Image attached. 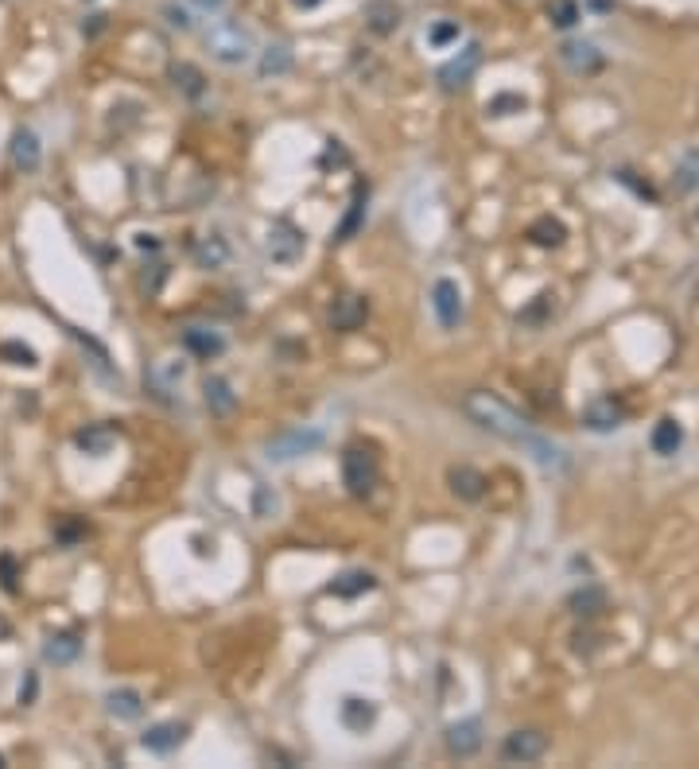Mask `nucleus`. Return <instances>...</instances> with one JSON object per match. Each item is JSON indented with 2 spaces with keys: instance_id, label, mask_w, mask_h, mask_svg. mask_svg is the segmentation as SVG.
I'll return each mask as SVG.
<instances>
[{
  "instance_id": "nucleus-1",
  "label": "nucleus",
  "mask_w": 699,
  "mask_h": 769,
  "mask_svg": "<svg viewBox=\"0 0 699 769\" xmlns=\"http://www.w3.org/2000/svg\"><path fill=\"white\" fill-rule=\"evenodd\" d=\"M462 412L471 416L478 427H486V432H494L501 439L517 443V447H525V455L540 466V471L564 474L567 466H572V455H567V447H560V443L548 439V436H540L536 427H533V420L517 412L513 404H505L498 393L474 389V393L462 397Z\"/></svg>"
},
{
  "instance_id": "nucleus-2",
  "label": "nucleus",
  "mask_w": 699,
  "mask_h": 769,
  "mask_svg": "<svg viewBox=\"0 0 699 769\" xmlns=\"http://www.w3.org/2000/svg\"><path fill=\"white\" fill-rule=\"evenodd\" d=\"M206 51H210V59L226 62V67H241V62H249L256 55V39L238 20H218L206 32Z\"/></svg>"
},
{
  "instance_id": "nucleus-3",
  "label": "nucleus",
  "mask_w": 699,
  "mask_h": 769,
  "mask_svg": "<svg viewBox=\"0 0 699 769\" xmlns=\"http://www.w3.org/2000/svg\"><path fill=\"white\" fill-rule=\"evenodd\" d=\"M265 253H268L272 265H280V268L300 265L303 253H307V233H303L300 226H292L288 218L272 221V226H268V238H265Z\"/></svg>"
},
{
  "instance_id": "nucleus-4",
  "label": "nucleus",
  "mask_w": 699,
  "mask_h": 769,
  "mask_svg": "<svg viewBox=\"0 0 699 769\" xmlns=\"http://www.w3.org/2000/svg\"><path fill=\"white\" fill-rule=\"evenodd\" d=\"M342 482L354 498H369L377 486V455L366 447H346L342 455Z\"/></svg>"
},
{
  "instance_id": "nucleus-5",
  "label": "nucleus",
  "mask_w": 699,
  "mask_h": 769,
  "mask_svg": "<svg viewBox=\"0 0 699 769\" xmlns=\"http://www.w3.org/2000/svg\"><path fill=\"white\" fill-rule=\"evenodd\" d=\"M322 427H292V432H284L276 436L265 447V455L272 463H292V459H300V455H311L315 447H322Z\"/></svg>"
},
{
  "instance_id": "nucleus-6",
  "label": "nucleus",
  "mask_w": 699,
  "mask_h": 769,
  "mask_svg": "<svg viewBox=\"0 0 699 769\" xmlns=\"http://www.w3.org/2000/svg\"><path fill=\"white\" fill-rule=\"evenodd\" d=\"M478 67H482V43H466L459 55L439 70V86H443L447 94H459V89L471 86V78H474Z\"/></svg>"
},
{
  "instance_id": "nucleus-7",
  "label": "nucleus",
  "mask_w": 699,
  "mask_h": 769,
  "mask_svg": "<svg viewBox=\"0 0 699 769\" xmlns=\"http://www.w3.org/2000/svg\"><path fill=\"white\" fill-rule=\"evenodd\" d=\"M432 311H435V319H439V327H459L462 323V288L455 280H435V288H432Z\"/></svg>"
},
{
  "instance_id": "nucleus-8",
  "label": "nucleus",
  "mask_w": 699,
  "mask_h": 769,
  "mask_svg": "<svg viewBox=\"0 0 699 769\" xmlns=\"http://www.w3.org/2000/svg\"><path fill=\"white\" fill-rule=\"evenodd\" d=\"M544 750H548V738H544L540 731H513L509 738L501 742V758L505 762H536L544 758Z\"/></svg>"
},
{
  "instance_id": "nucleus-9",
  "label": "nucleus",
  "mask_w": 699,
  "mask_h": 769,
  "mask_svg": "<svg viewBox=\"0 0 699 769\" xmlns=\"http://www.w3.org/2000/svg\"><path fill=\"white\" fill-rule=\"evenodd\" d=\"M183 377H187V366L183 361H175V358H163V361H155V366L148 370V389L160 400H172L179 393V385H183Z\"/></svg>"
},
{
  "instance_id": "nucleus-10",
  "label": "nucleus",
  "mask_w": 699,
  "mask_h": 769,
  "mask_svg": "<svg viewBox=\"0 0 699 769\" xmlns=\"http://www.w3.org/2000/svg\"><path fill=\"white\" fill-rule=\"evenodd\" d=\"M560 59H564V67L572 70V74H594V70H602V51L587 43V39H572V43H564L560 47Z\"/></svg>"
},
{
  "instance_id": "nucleus-11",
  "label": "nucleus",
  "mask_w": 699,
  "mask_h": 769,
  "mask_svg": "<svg viewBox=\"0 0 699 769\" xmlns=\"http://www.w3.org/2000/svg\"><path fill=\"white\" fill-rule=\"evenodd\" d=\"M183 738H187V723H155L140 735V746L152 754H172L183 746Z\"/></svg>"
},
{
  "instance_id": "nucleus-12",
  "label": "nucleus",
  "mask_w": 699,
  "mask_h": 769,
  "mask_svg": "<svg viewBox=\"0 0 699 769\" xmlns=\"http://www.w3.org/2000/svg\"><path fill=\"white\" fill-rule=\"evenodd\" d=\"M366 315H369L366 299H361V295H342V299H334V307H331V327L350 334V331H358L361 323H366Z\"/></svg>"
},
{
  "instance_id": "nucleus-13",
  "label": "nucleus",
  "mask_w": 699,
  "mask_h": 769,
  "mask_svg": "<svg viewBox=\"0 0 699 769\" xmlns=\"http://www.w3.org/2000/svg\"><path fill=\"white\" fill-rule=\"evenodd\" d=\"M443 742H447V750L451 754H459V758H471V754L482 746V723L478 719H462V723H451L447 727V735H443Z\"/></svg>"
},
{
  "instance_id": "nucleus-14",
  "label": "nucleus",
  "mask_w": 699,
  "mask_h": 769,
  "mask_svg": "<svg viewBox=\"0 0 699 769\" xmlns=\"http://www.w3.org/2000/svg\"><path fill=\"white\" fill-rule=\"evenodd\" d=\"M582 424H587L591 432H614L621 424V404L614 397H594L587 408H582Z\"/></svg>"
},
{
  "instance_id": "nucleus-15",
  "label": "nucleus",
  "mask_w": 699,
  "mask_h": 769,
  "mask_svg": "<svg viewBox=\"0 0 699 769\" xmlns=\"http://www.w3.org/2000/svg\"><path fill=\"white\" fill-rule=\"evenodd\" d=\"M8 152H12V164H16L20 172H35L39 160H43V148H39V136L32 133V128H16Z\"/></svg>"
},
{
  "instance_id": "nucleus-16",
  "label": "nucleus",
  "mask_w": 699,
  "mask_h": 769,
  "mask_svg": "<svg viewBox=\"0 0 699 769\" xmlns=\"http://www.w3.org/2000/svg\"><path fill=\"white\" fill-rule=\"evenodd\" d=\"M366 23H369V32H377V35H393L400 28V5L396 0H366Z\"/></svg>"
},
{
  "instance_id": "nucleus-17",
  "label": "nucleus",
  "mask_w": 699,
  "mask_h": 769,
  "mask_svg": "<svg viewBox=\"0 0 699 769\" xmlns=\"http://www.w3.org/2000/svg\"><path fill=\"white\" fill-rule=\"evenodd\" d=\"M447 482H451V490L459 493L462 502H478L486 493V474L482 471H474V466H451V474H447Z\"/></svg>"
},
{
  "instance_id": "nucleus-18",
  "label": "nucleus",
  "mask_w": 699,
  "mask_h": 769,
  "mask_svg": "<svg viewBox=\"0 0 699 769\" xmlns=\"http://www.w3.org/2000/svg\"><path fill=\"white\" fill-rule=\"evenodd\" d=\"M183 346L191 350L194 358H218L226 350V338L218 334L214 327H187L183 331Z\"/></svg>"
},
{
  "instance_id": "nucleus-19",
  "label": "nucleus",
  "mask_w": 699,
  "mask_h": 769,
  "mask_svg": "<svg viewBox=\"0 0 699 769\" xmlns=\"http://www.w3.org/2000/svg\"><path fill=\"white\" fill-rule=\"evenodd\" d=\"M82 653V637L78 633H51L43 642V661L51 664H74Z\"/></svg>"
},
{
  "instance_id": "nucleus-20",
  "label": "nucleus",
  "mask_w": 699,
  "mask_h": 769,
  "mask_svg": "<svg viewBox=\"0 0 699 769\" xmlns=\"http://www.w3.org/2000/svg\"><path fill=\"white\" fill-rule=\"evenodd\" d=\"M106 711L113 715V719L133 723V719L144 715V699H140V692H133V688H116V692L106 696Z\"/></svg>"
},
{
  "instance_id": "nucleus-21",
  "label": "nucleus",
  "mask_w": 699,
  "mask_h": 769,
  "mask_svg": "<svg viewBox=\"0 0 699 769\" xmlns=\"http://www.w3.org/2000/svg\"><path fill=\"white\" fill-rule=\"evenodd\" d=\"M202 397H206V408H210L214 416H229L233 404H238V393L229 389L226 377H206V381H202Z\"/></svg>"
},
{
  "instance_id": "nucleus-22",
  "label": "nucleus",
  "mask_w": 699,
  "mask_h": 769,
  "mask_svg": "<svg viewBox=\"0 0 699 769\" xmlns=\"http://www.w3.org/2000/svg\"><path fill=\"white\" fill-rule=\"evenodd\" d=\"M113 427L109 424H86L82 432L74 436V443H78V451H86V455H109V447H113Z\"/></svg>"
},
{
  "instance_id": "nucleus-23",
  "label": "nucleus",
  "mask_w": 699,
  "mask_h": 769,
  "mask_svg": "<svg viewBox=\"0 0 699 769\" xmlns=\"http://www.w3.org/2000/svg\"><path fill=\"white\" fill-rule=\"evenodd\" d=\"M366 202H369V187H358V194H354V202H350L346 218L339 221V230H334V241H350V238H354V233L361 230V221H366Z\"/></svg>"
},
{
  "instance_id": "nucleus-24",
  "label": "nucleus",
  "mask_w": 699,
  "mask_h": 769,
  "mask_svg": "<svg viewBox=\"0 0 699 769\" xmlns=\"http://www.w3.org/2000/svg\"><path fill=\"white\" fill-rule=\"evenodd\" d=\"M226 260H229V245H226V238H218V233H210V238H202L194 245V265L199 268H222Z\"/></svg>"
},
{
  "instance_id": "nucleus-25",
  "label": "nucleus",
  "mask_w": 699,
  "mask_h": 769,
  "mask_svg": "<svg viewBox=\"0 0 699 769\" xmlns=\"http://www.w3.org/2000/svg\"><path fill=\"white\" fill-rule=\"evenodd\" d=\"M373 719H377V708L369 699H358V696L342 699V723L350 731H366V727H373Z\"/></svg>"
},
{
  "instance_id": "nucleus-26",
  "label": "nucleus",
  "mask_w": 699,
  "mask_h": 769,
  "mask_svg": "<svg viewBox=\"0 0 699 769\" xmlns=\"http://www.w3.org/2000/svg\"><path fill=\"white\" fill-rule=\"evenodd\" d=\"M377 586V579L369 576V571H342L339 579L331 583V595H339V598H354V595H366Z\"/></svg>"
},
{
  "instance_id": "nucleus-27",
  "label": "nucleus",
  "mask_w": 699,
  "mask_h": 769,
  "mask_svg": "<svg viewBox=\"0 0 699 769\" xmlns=\"http://www.w3.org/2000/svg\"><path fill=\"white\" fill-rule=\"evenodd\" d=\"M172 82H175V89H183L187 98L206 94V78L199 67H191V62H172Z\"/></svg>"
},
{
  "instance_id": "nucleus-28",
  "label": "nucleus",
  "mask_w": 699,
  "mask_h": 769,
  "mask_svg": "<svg viewBox=\"0 0 699 769\" xmlns=\"http://www.w3.org/2000/svg\"><path fill=\"white\" fill-rule=\"evenodd\" d=\"M292 62H295V55H292V47H288V43H272V47H265V51H261V74H265V78L288 74V70H292Z\"/></svg>"
},
{
  "instance_id": "nucleus-29",
  "label": "nucleus",
  "mask_w": 699,
  "mask_h": 769,
  "mask_svg": "<svg viewBox=\"0 0 699 769\" xmlns=\"http://www.w3.org/2000/svg\"><path fill=\"white\" fill-rule=\"evenodd\" d=\"M649 443H653V451H657V455H676V451H680V443H684V427H680L676 420H660V424L653 427Z\"/></svg>"
},
{
  "instance_id": "nucleus-30",
  "label": "nucleus",
  "mask_w": 699,
  "mask_h": 769,
  "mask_svg": "<svg viewBox=\"0 0 699 769\" xmlns=\"http://www.w3.org/2000/svg\"><path fill=\"white\" fill-rule=\"evenodd\" d=\"M528 238H533V245H540V249H552V245H560L567 238V230L560 218H536L533 226H528Z\"/></svg>"
},
{
  "instance_id": "nucleus-31",
  "label": "nucleus",
  "mask_w": 699,
  "mask_h": 769,
  "mask_svg": "<svg viewBox=\"0 0 699 769\" xmlns=\"http://www.w3.org/2000/svg\"><path fill=\"white\" fill-rule=\"evenodd\" d=\"M602 606H606V595L599 591V586H587V591H575L572 595V610L582 618H594V614H602Z\"/></svg>"
},
{
  "instance_id": "nucleus-32",
  "label": "nucleus",
  "mask_w": 699,
  "mask_h": 769,
  "mask_svg": "<svg viewBox=\"0 0 699 769\" xmlns=\"http://www.w3.org/2000/svg\"><path fill=\"white\" fill-rule=\"evenodd\" d=\"M676 191H695L699 187V152H688L684 160L676 164V175H672Z\"/></svg>"
},
{
  "instance_id": "nucleus-33",
  "label": "nucleus",
  "mask_w": 699,
  "mask_h": 769,
  "mask_svg": "<svg viewBox=\"0 0 699 769\" xmlns=\"http://www.w3.org/2000/svg\"><path fill=\"white\" fill-rule=\"evenodd\" d=\"M579 16H582V12H579L575 0H552V8H548V20L555 23V28H564V32L575 28Z\"/></svg>"
},
{
  "instance_id": "nucleus-34",
  "label": "nucleus",
  "mask_w": 699,
  "mask_h": 769,
  "mask_svg": "<svg viewBox=\"0 0 699 769\" xmlns=\"http://www.w3.org/2000/svg\"><path fill=\"white\" fill-rule=\"evenodd\" d=\"M459 35H462L459 20H439V23L427 28V43H432V47H451V43H459Z\"/></svg>"
},
{
  "instance_id": "nucleus-35",
  "label": "nucleus",
  "mask_w": 699,
  "mask_h": 769,
  "mask_svg": "<svg viewBox=\"0 0 699 769\" xmlns=\"http://www.w3.org/2000/svg\"><path fill=\"white\" fill-rule=\"evenodd\" d=\"M0 358H5L8 366H39L35 350L23 346V342H0Z\"/></svg>"
},
{
  "instance_id": "nucleus-36",
  "label": "nucleus",
  "mask_w": 699,
  "mask_h": 769,
  "mask_svg": "<svg viewBox=\"0 0 699 769\" xmlns=\"http://www.w3.org/2000/svg\"><path fill=\"white\" fill-rule=\"evenodd\" d=\"M525 106H528V101L521 94H498V98L486 101V113L489 117H509V113H521Z\"/></svg>"
},
{
  "instance_id": "nucleus-37",
  "label": "nucleus",
  "mask_w": 699,
  "mask_h": 769,
  "mask_svg": "<svg viewBox=\"0 0 699 769\" xmlns=\"http://www.w3.org/2000/svg\"><path fill=\"white\" fill-rule=\"evenodd\" d=\"M16 579H20V564H16V556H12V552H5V556H0V586H5L8 595H16V586H20Z\"/></svg>"
},
{
  "instance_id": "nucleus-38",
  "label": "nucleus",
  "mask_w": 699,
  "mask_h": 769,
  "mask_svg": "<svg viewBox=\"0 0 699 769\" xmlns=\"http://www.w3.org/2000/svg\"><path fill=\"white\" fill-rule=\"evenodd\" d=\"M280 510V498L268 493V486H256V517H272Z\"/></svg>"
},
{
  "instance_id": "nucleus-39",
  "label": "nucleus",
  "mask_w": 699,
  "mask_h": 769,
  "mask_svg": "<svg viewBox=\"0 0 699 769\" xmlns=\"http://www.w3.org/2000/svg\"><path fill=\"white\" fill-rule=\"evenodd\" d=\"M163 12H167V23H172V28H183V32L191 28V20H187V12H179L175 5H167Z\"/></svg>"
},
{
  "instance_id": "nucleus-40",
  "label": "nucleus",
  "mask_w": 699,
  "mask_h": 769,
  "mask_svg": "<svg viewBox=\"0 0 699 769\" xmlns=\"http://www.w3.org/2000/svg\"><path fill=\"white\" fill-rule=\"evenodd\" d=\"M35 692H39V680H35V672H28V680L20 684V703H32Z\"/></svg>"
},
{
  "instance_id": "nucleus-41",
  "label": "nucleus",
  "mask_w": 699,
  "mask_h": 769,
  "mask_svg": "<svg viewBox=\"0 0 699 769\" xmlns=\"http://www.w3.org/2000/svg\"><path fill=\"white\" fill-rule=\"evenodd\" d=\"M82 532H86L82 525H62V529H59V540H62V544H74L78 537H82Z\"/></svg>"
},
{
  "instance_id": "nucleus-42",
  "label": "nucleus",
  "mask_w": 699,
  "mask_h": 769,
  "mask_svg": "<svg viewBox=\"0 0 699 769\" xmlns=\"http://www.w3.org/2000/svg\"><path fill=\"white\" fill-rule=\"evenodd\" d=\"M136 245H140V249H160V241H155L152 233H136Z\"/></svg>"
},
{
  "instance_id": "nucleus-43",
  "label": "nucleus",
  "mask_w": 699,
  "mask_h": 769,
  "mask_svg": "<svg viewBox=\"0 0 699 769\" xmlns=\"http://www.w3.org/2000/svg\"><path fill=\"white\" fill-rule=\"evenodd\" d=\"M194 5H199L202 12H218V8H222V5H226V0H194Z\"/></svg>"
},
{
  "instance_id": "nucleus-44",
  "label": "nucleus",
  "mask_w": 699,
  "mask_h": 769,
  "mask_svg": "<svg viewBox=\"0 0 699 769\" xmlns=\"http://www.w3.org/2000/svg\"><path fill=\"white\" fill-rule=\"evenodd\" d=\"M292 5H295V8H303V12H307V8H319V5H322V0H292Z\"/></svg>"
},
{
  "instance_id": "nucleus-45",
  "label": "nucleus",
  "mask_w": 699,
  "mask_h": 769,
  "mask_svg": "<svg viewBox=\"0 0 699 769\" xmlns=\"http://www.w3.org/2000/svg\"><path fill=\"white\" fill-rule=\"evenodd\" d=\"M0 637H12V625H8L5 618H0Z\"/></svg>"
},
{
  "instance_id": "nucleus-46",
  "label": "nucleus",
  "mask_w": 699,
  "mask_h": 769,
  "mask_svg": "<svg viewBox=\"0 0 699 769\" xmlns=\"http://www.w3.org/2000/svg\"><path fill=\"white\" fill-rule=\"evenodd\" d=\"M591 5H594V8H602V12H606V8H610V0H591Z\"/></svg>"
},
{
  "instance_id": "nucleus-47",
  "label": "nucleus",
  "mask_w": 699,
  "mask_h": 769,
  "mask_svg": "<svg viewBox=\"0 0 699 769\" xmlns=\"http://www.w3.org/2000/svg\"><path fill=\"white\" fill-rule=\"evenodd\" d=\"M0 765H5V758H0Z\"/></svg>"
}]
</instances>
